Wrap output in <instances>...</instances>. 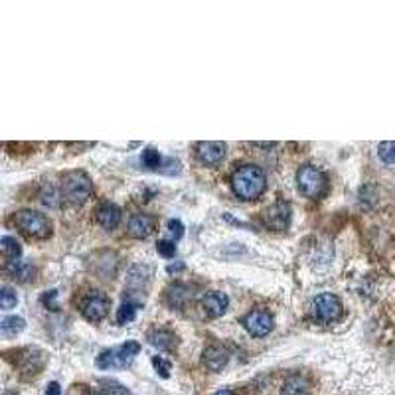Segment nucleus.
<instances>
[{"mask_svg": "<svg viewBox=\"0 0 395 395\" xmlns=\"http://www.w3.org/2000/svg\"><path fill=\"white\" fill-rule=\"evenodd\" d=\"M152 229H154V220L148 213H135L129 220V234L133 235V237L143 239V237L152 234Z\"/></svg>", "mask_w": 395, "mask_h": 395, "instance_id": "4468645a", "label": "nucleus"}, {"mask_svg": "<svg viewBox=\"0 0 395 395\" xmlns=\"http://www.w3.org/2000/svg\"><path fill=\"white\" fill-rule=\"evenodd\" d=\"M95 218H97L101 227L115 229L119 225V222H121V208L111 204V202H105V204H101L97 210H95Z\"/></svg>", "mask_w": 395, "mask_h": 395, "instance_id": "f8f14e48", "label": "nucleus"}, {"mask_svg": "<svg viewBox=\"0 0 395 395\" xmlns=\"http://www.w3.org/2000/svg\"><path fill=\"white\" fill-rule=\"evenodd\" d=\"M13 222L22 234L30 235V237L46 239L51 235V222L40 211L20 210L18 213H14Z\"/></svg>", "mask_w": 395, "mask_h": 395, "instance_id": "20e7f679", "label": "nucleus"}, {"mask_svg": "<svg viewBox=\"0 0 395 395\" xmlns=\"http://www.w3.org/2000/svg\"><path fill=\"white\" fill-rule=\"evenodd\" d=\"M135 316H136L135 303H123L121 309H119V312H117V322H119L121 326H124V324L135 321Z\"/></svg>", "mask_w": 395, "mask_h": 395, "instance_id": "4be33fe9", "label": "nucleus"}, {"mask_svg": "<svg viewBox=\"0 0 395 395\" xmlns=\"http://www.w3.org/2000/svg\"><path fill=\"white\" fill-rule=\"evenodd\" d=\"M0 247H2V251H4L8 257H13V259L22 255V245L18 243V239H14L10 235H6V237L0 239Z\"/></svg>", "mask_w": 395, "mask_h": 395, "instance_id": "6ab92c4d", "label": "nucleus"}, {"mask_svg": "<svg viewBox=\"0 0 395 395\" xmlns=\"http://www.w3.org/2000/svg\"><path fill=\"white\" fill-rule=\"evenodd\" d=\"M263 222L273 232H283V229H287L289 223H291V208H289V204L287 202H275L271 208L265 211Z\"/></svg>", "mask_w": 395, "mask_h": 395, "instance_id": "1a4fd4ad", "label": "nucleus"}, {"mask_svg": "<svg viewBox=\"0 0 395 395\" xmlns=\"http://www.w3.org/2000/svg\"><path fill=\"white\" fill-rule=\"evenodd\" d=\"M204 364H206V368L211 371H220L223 370L225 366H227V362H229V350L227 348H223L220 344H213V346H208L206 350H204Z\"/></svg>", "mask_w": 395, "mask_h": 395, "instance_id": "9b49d317", "label": "nucleus"}, {"mask_svg": "<svg viewBox=\"0 0 395 395\" xmlns=\"http://www.w3.org/2000/svg\"><path fill=\"white\" fill-rule=\"evenodd\" d=\"M24 328L26 322L24 319H20V316H8V319H4V321L0 322V330L4 334H10V336L22 332Z\"/></svg>", "mask_w": 395, "mask_h": 395, "instance_id": "a211bd4d", "label": "nucleus"}, {"mask_svg": "<svg viewBox=\"0 0 395 395\" xmlns=\"http://www.w3.org/2000/svg\"><path fill=\"white\" fill-rule=\"evenodd\" d=\"M46 395H62V385H60L58 382L48 383V387H46Z\"/></svg>", "mask_w": 395, "mask_h": 395, "instance_id": "c85d7f7f", "label": "nucleus"}, {"mask_svg": "<svg viewBox=\"0 0 395 395\" xmlns=\"http://www.w3.org/2000/svg\"><path fill=\"white\" fill-rule=\"evenodd\" d=\"M93 192V182L83 170H70L62 176L60 194L70 206H83Z\"/></svg>", "mask_w": 395, "mask_h": 395, "instance_id": "f03ea898", "label": "nucleus"}, {"mask_svg": "<svg viewBox=\"0 0 395 395\" xmlns=\"http://www.w3.org/2000/svg\"><path fill=\"white\" fill-rule=\"evenodd\" d=\"M16 303H18V296L14 293V289H10V287H2V289H0V309L10 310L16 307Z\"/></svg>", "mask_w": 395, "mask_h": 395, "instance_id": "5701e85b", "label": "nucleus"}, {"mask_svg": "<svg viewBox=\"0 0 395 395\" xmlns=\"http://www.w3.org/2000/svg\"><path fill=\"white\" fill-rule=\"evenodd\" d=\"M342 309H344L342 300L332 293H321L312 300V314L322 324H330V322L338 321L342 316Z\"/></svg>", "mask_w": 395, "mask_h": 395, "instance_id": "39448f33", "label": "nucleus"}, {"mask_svg": "<svg viewBox=\"0 0 395 395\" xmlns=\"http://www.w3.org/2000/svg\"><path fill=\"white\" fill-rule=\"evenodd\" d=\"M148 342L154 348H159V350H174L176 344H178V338L170 330L161 328V330H152L148 334Z\"/></svg>", "mask_w": 395, "mask_h": 395, "instance_id": "2eb2a0df", "label": "nucleus"}, {"mask_svg": "<svg viewBox=\"0 0 395 395\" xmlns=\"http://www.w3.org/2000/svg\"><path fill=\"white\" fill-rule=\"evenodd\" d=\"M93 395H107V394H93Z\"/></svg>", "mask_w": 395, "mask_h": 395, "instance_id": "2f4dec72", "label": "nucleus"}, {"mask_svg": "<svg viewBox=\"0 0 395 395\" xmlns=\"http://www.w3.org/2000/svg\"><path fill=\"white\" fill-rule=\"evenodd\" d=\"M184 269H186L184 263H182V261H178V263H172V265H168V269H166V271L170 273V275H174V273L184 271Z\"/></svg>", "mask_w": 395, "mask_h": 395, "instance_id": "c756f323", "label": "nucleus"}, {"mask_svg": "<svg viewBox=\"0 0 395 395\" xmlns=\"http://www.w3.org/2000/svg\"><path fill=\"white\" fill-rule=\"evenodd\" d=\"M97 368L101 370H107L113 368V350H103L97 356Z\"/></svg>", "mask_w": 395, "mask_h": 395, "instance_id": "a878e982", "label": "nucleus"}, {"mask_svg": "<svg viewBox=\"0 0 395 395\" xmlns=\"http://www.w3.org/2000/svg\"><path fill=\"white\" fill-rule=\"evenodd\" d=\"M152 366H154V370L159 371V376L161 378H168L170 376V362L166 358H162V356H152Z\"/></svg>", "mask_w": 395, "mask_h": 395, "instance_id": "b1692460", "label": "nucleus"}, {"mask_svg": "<svg viewBox=\"0 0 395 395\" xmlns=\"http://www.w3.org/2000/svg\"><path fill=\"white\" fill-rule=\"evenodd\" d=\"M156 249H159V253H161L164 259H172L174 255H176V243H174V241L161 239V241L156 243Z\"/></svg>", "mask_w": 395, "mask_h": 395, "instance_id": "393cba45", "label": "nucleus"}, {"mask_svg": "<svg viewBox=\"0 0 395 395\" xmlns=\"http://www.w3.org/2000/svg\"><path fill=\"white\" fill-rule=\"evenodd\" d=\"M4 395H16V394H4Z\"/></svg>", "mask_w": 395, "mask_h": 395, "instance_id": "473e14b6", "label": "nucleus"}, {"mask_svg": "<svg viewBox=\"0 0 395 395\" xmlns=\"http://www.w3.org/2000/svg\"><path fill=\"white\" fill-rule=\"evenodd\" d=\"M310 383L303 376H291L283 385V395H307Z\"/></svg>", "mask_w": 395, "mask_h": 395, "instance_id": "dca6fc26", "label": "nucleus"}, {"mask_svg": "<svg viewBox=\"0 0 395 395\" xmlns=\"http://www.w3.org/2000/svg\"><path fill=\"white\" fill-rule=\"evenodd\" d=\"M54 298H58V291H48L46 295L42 296V303H44L49 310H56L58 309V305L54 303Z\"/></svg>", "mask_w": 395, "mask_h": 395, "instance_id": "cd10ccee", "label": "nucleus"}, {"mask_svg": "<svg viewBox=\"0 0 395 395\" xmlns=\"http://www.w3.org/2000/svg\"><path fill=\"white\" fill-rule=\"evenodd\" d=\"M296 184H298V190L303 192V196L310 198V200H321L328 190V182H326L324 172L312 164H305V166L298 168Z\"/></svg>", "mask_w": 395, "mask_h": 395, "instance_id": "7ed1b4c3", "label": "nucleus"}, {"mask_svg": "<svg viewBox=\"0 0 395 395\" xmlns=\"http://www.w3.org/2000/svg\"><path fill=\"white\" fill-rule=\"evenodd\" d=\"M202 307L210 319H220L229 307V298L222 291H208L202 298Z\"/></svg>", "mask_w": 395, "mask_h": 395, "instance_id": "9d476101", "label": "nucleus"}, {"mask_svg": "<svg viewBox=\"0 0 395 395\" xmlns=\"http://www.w3.org/2000/svg\"><path fill=\"white\" fill-rule=\"evenodd\" d=\"M378 156L383 164H395V140H383L378 145Z\"/></svg>", "mask_w": 395, "mask_h": 395, "instance_id": "aec40b11", "label": "nucleus"}, {"mask_svg": "<svg viewBox=\"0 0 395 395\" xmlns=\"http://www.w3.org/2000/svg\"><path fill=\"white\" fill-rule=\"evenodd\" d=\"M140 352V344L136 340H129L124 342L121 348L113 350V368H127L131 366V362Z\"/></svg>", "mask_w": 395, "mask_h": 395, "instance_id": "ddd939ff", "label": "nucleus"}, {"mask_svg": "<svg viewBox=\"0 0 395 395\" xmlns=\"http://www.w3.org/2000/svg\"><path fill=\"white\" fill-rule=\"evenodd\" d=\"M168 229L174 235V239H180L184 235V225L180 220H168Z\"/></svg>", "mask_w": 395, "mask_h": 395, "instance_id": "bb28decb", "label": "nucleus"}, {"mask_svg": "<svg viewBox=\"0 0 395 395\" xmlns=\"http://www.w3.org/2000/svg\"><path fill=\"white\" fill-rule=\"evenodd\" d=\"M166 298H168V303L172 305L174 309H180L186 303V298H188V289L180 283L170 284V287L166 289Z\"/></svg>", "mask_w": 395, "mask_h": 395, "instance_id": "f3484780", "label": "nucleus"}, {"mask_svg": "<svg viewBox=\"0 0 395 395\" xmlns=\"http://www.w3.org/2000/svg\"><path fill=\"white\" fill-rule=\"evenodd\" d=\"M216 395H237V394H234L232 389H220Z\"/></svg>", "mask_w": 395, "mask_h": 395, "instance_id": "7c9ffc66", "label": "nucleus"}, {"mask_svg": "<svg viewBox=\"0 0 395 395\" xmlns=\"http://www.w3.org/2000/svg\"><path fill=\"white\" fill-rule=\"evenodd\" d=\"M143 164L147 166L148 170H156V168L162 164L161 152H159L154 147L145 148V150H143Z\"/></svg>", "mask_w": 395, "mask_h": 395, "instance_id": "412c9836", "label": "nucleus"}, {"mask_svg": "<svg viewBox=\"0 0 395 395\" xmlns=\"http://www.w3.org/2000/svg\"><path fill=\"white\" fill-rule=\"evenodd\" d=\"M265 174L255 164H243L232 174V190L241 200H257L265 192Z\"/></svg>", "mask_w": 395, "mask_h": 395, "instance_id": "f257e3e1", "label": "nucleus"}, {"mask_svg": "<svg viewBox=\"0 0 395 395\" xmlns=\"http://www.w3.org/2000/svg\"><path fill=\"white\" fill-rule=\"evenodd\" d=\"M109 307H111V303L107 296L101 293H91L81 300V314L87 321L99 322L109 314Z\"/></svg>", "mask_w": 395, "mask_h": 395, "instance_id": "423d86ee", "label": "nucleus"}, {"mask_svg": "<svg viewBox=\"0 0 395 395\" xmlns=\"http://www.w3.org/2000/svg\"><path fill=\"white\" fill-rule=\"evenodd\" d=\"M243 326H245V330L251 334V336L263 338V336H267V334L271 332L273 326H275V321H273V316L267 310L255 309L251 310L245 319H243Z\"/></svg>", "mask_w": 395, "mask_h": 395, "instance_id": "0eeeda50", "label": "nucleus"}, {"mask_svg": "<svg viewBox=\"0 0 395 395\" xmlns=\"http://www.w3.org/2000/svg\"><path fill=\"white\" fill-rule=\"evenodd\" d=\"M225 152H227V147L222 140H204V143L196 145L198 161L206 164V166L220 164L225 159Z\"/></svg>", "mask_w": 395, "mask_h": 395, "instance_id": "6e6552de", "label": "nucleus"}]
</instances>
